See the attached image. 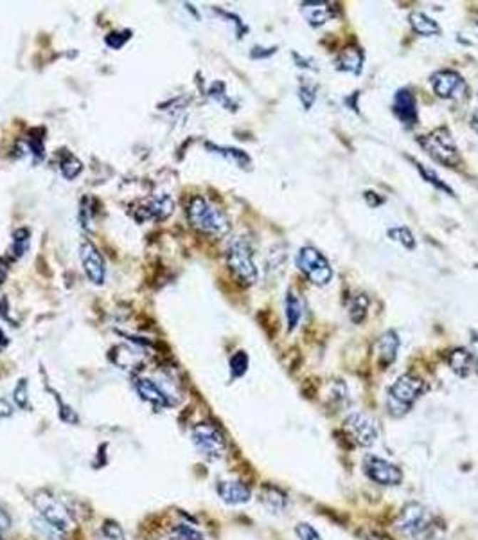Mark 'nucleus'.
I'll return each instance as SVG.
<instances>
[{"label": "nucleus", "instance_id": "f257e3e1", "mask_svg": "<svg viewBox=\"0 0 478 540\" xmlns=\"http://www.w3.org/2000/svg\"><path fill=\"white\" fill-rule=\"evenodd\" d=\"M31 503H33L34 511H36L34 522L43 526V533L49 535L53 540L65 539L78 526L76 511L72 510L67 501H63L53 490L40 488L33 494Z\"/></svg>", "mask_w": 478, "mask_h": 540}, {"label": "nucleus", "instance_id": "f03ea898", "mask_svg": "<svg viewBox=\"0 0 478 540\" xmlns=\"http://www.w3.org/2000/svg\"><path fill=\"white\" fill-rule=\"evenodd\" d=\"M187 218L196 230L211 236H225L230 230V220L219 208L204 197H192L187 205Z\"/></svg>", "mask_w": 478, "mask_h": 540}, {"label": "nucleus", "instance_id": "7ed1b4c3", "mask_svg": "<svg viewBox=\"0 0 478 540\" xmlns=\"http://www.w3.org/2000/svg\"><path fill=\"white\" fill-rule=\"evenodd\" d=\"M422 393H425V382H422V378H419L417 375L414 373L401 375V377L392 384L390 389H388V412H390L392 416H395V418L407 414V412L414 407L415 402L421 398Z\"/></svg>", "mask_w": 478, "mask_h": 540}, {"label": "nucleus", "instance_id": "20e7f679", "mask_svg": "<svg viewBox=\"0 0 478 540\" xmlns=\"http://www.w3.org/2000/svg\"><path fill=\"white\" fill-rule=\"evenodd\" d=\"M191 442L202 457L207 461H219L229 452V443L218 425L211 422L196 423L191 429Z\"/></svg>", "mask_w": 478, "mask_h": 540}, {"label": "nucleus", "instance_id": "39448f33", "mask_svg": "<svg viewBox=\"0 0 478 540\" xmlns=\"http://www.w3.org/2000/svg\"><path fill=\"white\" fill-rule=\"evenodd\" d=\"M417 143L425 148V151L432 159H435L437 163L445 164V166H457V164H460V161H462L452 133L446 128L433 130L428 136L419 137Z\"/></svg>", "mask_w": 478, "mask_h": 540}, {"label": "nucleus", "instance_id": "423d86ee", "mask_svg": "<svg viewBox=\"0 0 478 540\" xmlns=\"http://www.w3.org/2000/svg\"><path fill=\"white\" fill-rule=\"evenodd\" d=\"M227 263L234 276L245 285H252L257 281V267L254 263V253L250 243L245 238H236L230 242L227 250Z\"/></svg>", "mask_w": 478, "mask_h": 540}, {"label": "nucleus", "instance_id": "0eeeda50", "mask_svg": "<svg viewBox=\"0 0 478 540\" xmlns=\"http://www.w3.org/2000/svg\"><path fill=\"white\" fill-rule=\"evenodd\" d=\"M395 524H398V529L403 535L412 536V539H421L435 528V517L422 504L408 503L407 506H403Z\"/></svg>", "mask_w": 478, "mask_h": 540}, {"label": "nucleus", "instance_id": "6e6552de", "mask_svg": "<svg viewBox=\"0 0 478 540\" xmlns=\"http://www.w3.org/2000/svg\"><path fill=\"white\" fill-rule=\"evenodd\" d=\"M295 263L301 268L302 274H306L309 281L318 285V287H324L333 280L331 265L326 260L324 254L321 250H316L315 247H302L297 253Z\"/></svg>", "mask_w": 478, "mask_h": 540}, {"label": "nucleus", "instance_id": "1a4fd4ad", "mask_svg": "<svg viewBox=\"0 0 478 540\" xmlns=\"http://www.w3.org/2000/svg\"><path fill=\"white\" fill-rule=\"evenodd\" d=\"M343 431L347 438L358 447H373L378 439V427L376 422L365 412H350L343 419Z\"/></svg>", "mask_w": 478, "mask_h": 540}, {"label": "nucleus", "instance_id": "9d476101", "mask_svg": "<svg viewBox=\"0 0 478 540\" xmlns=\"http://www.w3.org/2000/svg\"><path fill=\"white\" fill-rule=\"evenodd\" d=\"M363 472L373 483L381 486H398L403 481V472L400 467L374 454H369L363 459Z\"/></svg>", "mask_w": 478, "mask_h": 540}, {"label": "nucleus", "instance_id": "9b49d317", "mask_svg": "<svg viewBox=\"0 0 478 540\" xmlns=\"http://www.w3.org/2000/svg\"><path fill=\"white\" fill-rule=\"evenodd\" d=\"M432 88L439 98L455 99L466 92V81L455 71H439L432 76Z\"/></svg>", "mask_w": 478, "mask_h": 540}, {"label": "nucleus", "instance_id": "f8f14e48", "mask_svg": "<svg viewBox=\"0 0 478 540\" xmlns=\"http://www.w3.org/2000/svg\"><path fill=\"white\" fill-rule=\"evenodd\" d=\"M135 391L142 402L151 405L153 409H167L173 407L175 402L171 394L164 389L158 382L151 380V378H137L135 380Z\"/></svg>", "mask_w": 478, "mask_h": 540}, {"label": "nucleus", "instance_id": "ddd939ff", "mask_svg": "<svg viewBox=\"0 0 478 540\" xmlns=\"http://www.w3.org/2000/svg\"><path fill=\"white\" fill-rule=\"evenodd\" d=\"M216 494L229 506H243L252 501V488L239 479H219L216 483Z\"/></svg>", "mask_w": 478, "mask_h": 540}, {"label": "nucleus", "instance_id": "4468645a", "mask_svg": "<svg viewBox=\"0 0 478 540\" xmlns=\"http://www.w3.org/2000/svg\"><path fill=\"white\" fill-rule=\"evenodd\" d=\"M79 258H81V265H83V270H85V274H87L88 280H90L94 285L105 283V276H106L105 260H103L99 250L94 247V243L85 240V242L81 243V247H79Z\"/></svg>", "mask_w": 478, "mask_h": 540}, {"label": "nucleus", "instance_id": "2eb2a0df", "mask_svg": "<svg viewBox=\"0 0 478 540\" xmlns=\"http://www.w3.org/2000/svg\"><path fill=\"white\" fill-rule=\"evenodd\" d=\"M392 112L395 113V118L400 119L405 126L412 128L417 125L419 112H417V101H415L414 94L408 88H401L395 92L394 103H392Z\"/></svg>", "mask_w": 478, "mask_h": 540}, {"label": "nucleus", "instance_id": "dca6fc26", "mask_svg": "<svg viewBox=\"0 0 478 540\" xmlns=\"http://www.w3.org/2000/svg\"><path fill=\"white\" fill-rule=\"evenodd\" d=\"M302 15L308 20L309 26H324L329 19L335 16V8L331 2H304L302 4Z\"/></svg>", "mask_w": 478, "mask_h": 540}, {"label": "nucleus", "instance_id": "f3484780", "mask_svg": "<svg viewBox=\"0 0 478 540\" xmlns=\"http://www.w3.org/2000/svg\"><path fill=\"white\" fill-rule=\"evenodd\" d=\"M259 501L271 514H279V511L286 510L288 506V495L275 484H263L261 486Z\"/></svg>", "mask_w": 478, "mask_h": 540}, {"label": "nucleus", "instance_id": "a211bd4d", "mask_svg": "<svg viewBox=\"0 0 478 540\" xmlns=\"http://www.w3.org/2000/svg\"><path fill=\"white\" fill-rule=\"evenodd\" d=\"M363 51L358 46H349L338 54L336 58V68L342 72H349V74H360L363 68Z\"/></svg>", "mask_w": 478, "mask_h": 540}, {"label": "nucleus", "instance_id": "6ab92c4d", "mask_svg": "<svg viewBox=\"0 0 478 540\" xmlns=\"http://www.w3.org/2000/svg\"><path fill=\"white\" fill-rule=\"evenodd\" d=\"M376 350L381 366H390L395 360V357H398V350H400V337H398V333L392 332V330L390 332H385L383 335L378 339Z\"/></svg>", "mask_w": 478, "mask_h": 540}, {"label": "nucleus", "instance_id": "aec40b11", "mask_svg": "<svg viewBox=\"0 0 478 540\" xmlns=\"http://www.w3.org/2000/svg\"><path fill=\"white\" fill-rule=\"evenodd\" d=\"M448 366L459 377H467L474 371V359L471 350L467 348H455L448 355Z\"/></svg>", "mask_w": 478, "mask_h": 540}, {"label": "nucleus", "instance_id": "412c9836", "mask_svg": "<svg viewBox=\"0 0 478 540\" xmlns=\"http://www.w3.org/2000/svg\"><path fill=\"white\" fill-rule=\"evenodd\" d=\"M162 540H205V535L191 522H178Z\"/></svg>", "mask_w": 478, "mask_h": 540}, {"label": "nucleus", "instance_id": "4be33fe9", "mask_svg": "<svg viewBox=\"0 0 478 540\" xmlns=\"http://www.w3.org/2000/svg\"><path fill=\"white\" fill-rule=\"evenodd\" d=\"M408 20H410L412 29H414L417 34H422V36H435V34L441 33L439 24H437L435 20L430 19V16H426L425 13H419V11L410 13Z\"/></svg>", "mask_w": 478, "mask_h": 540}, {"label": "nucleus", "instance_id": "5701e85b", "mask_svg": "<svg viewBox=\"0 0 478 540\" xmlns=\"http://www.w3.org/2000/svg\"><path fill=\"white\" fill-rule=\"evenodd\" d=\"M144 211L147 213L150 218H157V220H164L173 213V200H171L167 195H160L158 198L151 200V204L147 205Z\"/></svg>", "mask_w": 478, "mask_h": 540}, {"label": "nucleus", "instance_id": "b1692460", "mask_svg": "<svg viewBox=\"0 0 478 540\" xmlns=\"http://www.w3.org/2000/svg\"><path fill=\"white\" fill-rule=\"evenodd\" d=\"M302 319V305L301 299L293 294V292H288L286 295V321H288V332H293L298 326Z\"/></svg>", "mask_w": 478, "mask_h": 540}, {"label": "nucleus", "instance_id": "393cba45", "mask_svg": "<svg viewBox=\"0 0 478 540\" xmlns=\"http://www.w3.org/2000/svg\"><path fill=\"white\" fill-rule=\"evenodd\" d=\"M367 308H369V297L365 294H358L350 299L349 305V317L354 325H360V322L365 319Z\"/></svg>", "mask_w": 478, "mask_h": 540}, {"label": "nucleus", "instance_id": "a878e982", "mask_svg": "<svg viewBox=\"0 0 478 540\" xmlns=\"http://www.w3.org/2000/svg\"><path fill=\"white\" fill-rule=\"evenodd\" d=\"M99 539L101 540H126V533L123 526L113 519H105L99 526Z\"/></svg>", "mask_w": 478, "mask_h": 540}, {"label": "nucleus", "instance_id": "bb28decb", "mask_svg": "<svg viewBox=\"0 0 478 540\" xmlns=\"http://www.w3.org/2000/svg\"><path fill=\"white\" fill-rule=\"evenodd\" d=\"M207 148H211L214 153H218V156H223L225 159L232 161V163H236L237 166H241V168H246L250 164V157L246 156L245 151L241 150H237V148H223V146H212V144H207Z\"/></svg>", "mask_w": 478, "mask_h": 540}, {"label": "nucleus", "instance_id": "cd10ccee", "mask_svg": "<svg viewBox=\"0 0 478 540\" xmlns=\"http://www.w3.org/2000/svg\"><path fill=\"white\" fill-rule=\"evenodd\" d=\"M13 402L19 409L22 411H31L33 405H31V398H29V382L26 378H20L16 382L15 389H13Z\"/></svg>", "mask_w": 478, "mask_h": 540}, {"label": "nucleus", "instance_id": "c85d7f7f", "mask_svg": "<svg viewBox=\"0 0 478 540\" xmlns=\"http://www.w3.org/2000/svg\"><path fill=\"white\" fill-rule=\"evenodd\" d=\"M414 164H415V168H417L419 173L422 175V178H425V180L428 182V184L435 185V189H439V191H445L446 195H452V197H453V195H455V193H453V189L450 188V185L446 184L445 180H441V177H439V175H437L435 171L430 170V168L425 166V164H419V163H414Z\"/></svg>", "mask_w": 478, "mask_h": 540}, {"label": "nucleus", "instance_id": "c756f323", "mask_svg": "<svg viewBox=\"0 0 478 540\" xmlns=\"http://www.w3.org/2000/svg\"><path fill=\"white\" fill-rule=\"evenodd\" d=\"M388 236H390V240H394V242L401 243L405 249H408V250L415 249V238L408 227H403V225L392 227V229H388Z\"/></svg>", "mask_w": 478, "mask_h": 540}, {"label": "nucleus", "instance_id": "7c9ffc66", "mask_svg": "<svg viewBox=\"0 0 478 540\" xmlns=\"http://www.w3.org/2000/svg\"><path fill=\"white\" fill-rule=\"evenodd\" d=\"M81 170H83V164L79 163L72 153H65V156L61 157L60 171L65 178L72 180V178H76L79 173H81Z\"/></svg>", "mask_w": 478, "mask_h": 540}, {"label": "nucleus", "instance_id": "2f4dec72", "mask_svg": "<svg viewBox=\"0 0 478 540\" xmlns=\"http://www.w3.org/2000/svg\"><path fill=\"white\" fill-rule=\"evenodd\" d=\"M249 370V355L245 352H237L230 357V375L232 378H241Z\"/></svg>", "mask_w": 478, "mask_h": 540}, {"label": "nucleus", "instance_id": "473e14b6", "mask_svg": "<svg viewBox=\"0 0 478 540\" xmlns=\"http://www.w3.org/2000/svg\"><path fill=\"white\" fill-rule=\"evenodd\" d=\"M29 247V230L27 229H19L13 233V253L15 258H20ZM11 253V254H13Z\"/></svg>", "mask_w": 478, "mask_h": 540}, {"label": "nucleus", "instance_id": "72a5a7b5", "mask_svg": "<svg viewBox=\"0 0 478 540\" xmlns=\"http://www.w3.org/2000/svg\"><path fill=\"white\" fill-rule=\"evenodd\" d=\"M316 91H318L316 83H311V81H302V83H301V88H298V96H301V101H302V105H304L306 110L311 108V105L315 103Z\"/></svg>", "mask_w": 478, "mask_h": 540}, {"label": "nucleus", "instance_id": "f704fd0d", "mask_svg": "<svg viewBox=\"0 0 478 540\" xmlns=\"http://www.w3.org/2000/svg\"><path fill=\"white\" fill-rule=\"evenodd\" d=\"M295 533H297V536L301 540H324L321 533L316 531V529L313 528L311 524H308V522H298V524L295 526Z\"/></svg>", "mask_w": 478, "mask_h": 540}, {"label": "nucleus", "instance_id": "c9c22d12", "mask_svg": "<svg viewBox=\"0 0 478 540\" xmlns=\"http://www.w3.org/2000/svg\"><path fill=\"white\" fill-rule=\"evenodd\" d=\"M54 400H58V405H60V419L65 423H78L79 418L78 414H76L74 409L71 407V405L65 404L63 400H61L58 394H54Z\"/></svg>", "mask_w": 478, "mask_h": 540}, {"label": "nucleus", "instance_id": "e433bc0d", "mask_svg": "<svg viewBox=\"0 0 478 540\" xmlns=\"http://www.w3.org/2000/svg\"><path fill=\"white\" fill-rule=\"evenodd\" d=\"M130 31H123V33H112L106 36V44H108L110 47H113V49H121L123 46H125V42H128L130 40Z\"/></svg>", "mask_w": 478, "mask_h": 540}, {"label": "nucleus", "instance_id": "4c0bfd02", "mask_svg": "<svg viewBox=\"0 0 478 540\" xmlns=\"http://www.w3.org/2000/svg\"><path fill=\"white\" fill-rule=\"evenodd\" d=\"M13 528V519L4 506H0V533L4 535Z\"/></svg>", "mask_w": 478, "mask_h": 540}, {"label": "nucleus", "instance_id": "58836bf2", "mask_svg": "<svg viewBox=\"0 0 478 540\" xmlns=\"http://www.w3.org/2000/svg\"><path fill=\"white\" fill-rule=\"evenodd\" d=\"M362 536L365 540H392L387 533L378 531V529H365V531H362Z\"/></svg>", "mask_w": 478, "mask_h": 540}, {"label": "nucleus", "instance_id": "ea45409f", "mask_svg": "<svg viewBox=\"0 0 478 540\" xmlns=\"http://www.w3.org/2000/svg\"><path fill=\"white\" fill-rule=\"evenodd\" d=\"M13 416V405L9 404L8 400H4V398H0V422L2 419H8Z\"/></svg>", "mask_w": 478, "mask_h": 540}, {"label": "nucleus", "instance_id": "a19ab883", "mask_svg": "<svg viewBox=\"0 0 478 540\" xmlns=\"http://www.w3.org/2000/svg\"><path fill=\"white\" fill-rule=\"evenodd\" d=\"M363 198H365L367 204H369L370 208H376V205H380L381 202H383L380 197H378L376 193H373V191H365V193H363Z\"/></svg>", "mask_w": 478, "mask_h": 540}, {"label": "nucleus", "instance_id": "79ce46f5", "mask_svg": "<svg viewBox=\"0 0 478 540\" xmlns=\"http://www.w3.org/2000/svg\"><path fill=\"white\" fill-rule=\"evenodd\" d=\"M471 353H473L474 359V371L478 373V337H474L473 344H471Z\"/></svg>", "mask_w": 478, "mask_h": 540}, {"label": "nucleus", "instance_id": "37998d69", "mask_svg": "<svg viewBox=\"0 0 478 540\" xmlns=\"http://www.w3.org/2000/svg\"><path fill=\"white\" fill-rule=\"evenodd\" d=\"M6 276H8V263L4 260H0V285L4 283Z\"/></svg>", "mask_w": 478, "mask_h": 540}, {"label": "nucleus", "instance_id": "c03bdc74", "mask_svg": "<svg viewBox=\"0 0 478 540\" xmlns=\"http://www.w3.org/2000/svg\"><path fill=\"white\" fill-rule=\"evenodd\" d=\"M8 346H9V339H8V337H6V333L2 332V330H0V353L4 352V350L8 348Z\"/></svg>", "mask_w": 478, "mask_h": 540}, {"label": "nucleus", "instance_id": "a18cd8bd", "mask_svg": "<svg viewBox=\"0 0 478 540\" xmlns=\"http://www.w3.org/2000/svg\"><path fill=\"white\" fill-rule=\"evenodd\" d=\"M471 126H473L474 132H478V108L473 112V118H471Z\"/></svg>", "mask_w": 478, "mask_h": 540}, {"label": "nucleus", "instance_id": "49530a36", "mask_svg": "<svg viewBox=\"0 0 478 540\" xmlns=\"http://www.w3.org/2000/svg\"><path fill=\"white\" fill-rule=\"evenodd\" d=\"M0 540H6V539H4V535H2V533H0Z\"/></svg>", "mask_w": 478, "mask_h": 540}]
</instances>
